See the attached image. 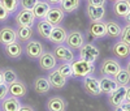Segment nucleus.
I'll use <instances>...</instances> for the list:
<instances>
[{
  "instance_id": "obj_1",
  "label": "nucleus",
  "mask_w": 130,
  "mask_h": 111,
  "mask_svg": "<svg viewBox=\"0 0 130 111\" xmlns=\"http://www.w3.org/2000/svg\"><path fill=\"white\" fill-rule=\"evenodd\" d=\"M70 64H72V73H73V77H77V79H83V77L94 73V71H95L94 63L85 61V60H82V59L73 60Z\"/></svg>"
},
{
  "instance_id": "obj_2",
  "label": "nucleus",
  "mask_w": 130,
  "mask_h": 111,
  "mask_svg": "<svg viewBox=\"0 0 130 111\" xmlns=\"http://www.w3.org/2000/svg\"><path fill=\"white\" fill-rule=\"evenodd\" d=\"M100 55V51L94 43H83V46L79 48V59L89 61V63H95Z\"/></svg>"
},
{
  "instance_id": "obj_3",
  "label": "nucleus",
  "mask_w": 130,
  "mask_h": 111,
  "mask_svg": "<svg viewBox=\"0 0 130 111\" xmlns=\"http://www.w3.org/2000/svg\"><path fill=\"white\" fill-rule=\"evenodd\" d=\"M82 85H83V89L85 92L92 95V97H98L102 94V89H100V84H99V80L96 77L89 75L83 77V81H82Z\"/></svg>"
},
{
  "instance_id": "obj_4",
  "label": "nucleus",
  "mask_w": 130,
  "mask_h": 111,
  "mask_svg": "<svg viewBox=\"0 0 130 111\" xmlns=\"http://www.w3.org/2000/svg\"><path fill=\"white\" fill-rule=\"evenodd\" d=\"M35 22V16L32 10L29 9H21L16 16V24L17 26H25V28H32Z\"/></svg>"
},
{
  "instance_id": "obj_5",
  "label": "nucleus",
  "mask_w": 130,
  "mask_h": 111,
  "mask_svg": "<svg viewBox=\"0 0 130 111\" xmlns=\"http://www.w3.org/2000/svg\"><path fill=\"white\" fill-rule=\"evenodd\" d=\"M53 55H55L56 60L60 61H67V63H72L74 60V54L72 51L70 47H68L67 44H57L53 48Z\"/></svg>"
},
{
  "instance_id": "obj_6",
  "label": "nucleus",
  "mask_w": 130,
  "mask_h": 111,
  "mask_svg": "<svg viewBox=\"0 0 130 111\" xmlns=\"http://www.w3.org/2000/svg\"><path fill=\"white\" fill-rule=\"evenodd\" d=\"M83 43H85V37L81 31L78 30H73L70 31L69 34L67 35V39H65V44H67L68 47L70 48H75V50H78L83 46Z\"/></svg>"
},
{
  "instance_id": "obj_7",
  "label": "nucleus",
  "mask_w": 130,
  "mask_h": 111,
  "mask_svg": "<svg viewBox=\"0 0 130 111\" xmlns=\"http://www.w3.org/2000/svg\"><path fill=\"white\" fill-rule=\"evenodd\" d=\"M120 69H121L120 63H117L115 59H105L102 63V67H100L102 75L103 76H109V77H115Z\"/></svg>"
},
{
  "instance_id": "obj_8",
  "label": "nucleus",
  "mask_w": 130,
  "mask_h": 111,
  "mask_svg": "<svg viewBox=\"0 0 130 111\" xmlns=\"http://www.w3.org/2000/svg\"><path fill=\"white\" fill-rule=\"evenodd\" d=\"M64 17H65V12L60 7H51L44 18L48 22H51L53 26H57L64 21Z\"/></svg>"
},
{
  "instance_id": "obj_9",
  "label": "nucleus",
  "mask_w": 130,
  "mask_h": 111,
  "mask_svg": "<svg viewBox=\"0 0 130 111\" xmlns=\"http://www.w3.org/2000/svg\"><path fill=\"white\" fill-rule=\"evenodd\" d=\"M25 51H26V55L29 59H38L44 52L43 51V44L39 41H31V39L27 42Z\"/></svg>"
},
{
  "instance_id": "obj_10",
  "label": "nucleus",
  "mask_w": 130,
  "mask_h": 111,
  "mask_svg": "<svg viewBox=\"0 0 130 111\" xmlns=\"http://www.w3.org/2000/svg\"><path fill=\"white\" fill-rule=\"evenodd\" d=\"M67 35H68L67 30L64 28H61L60 25H57V26H53L51 34L48 37V41L53 44H56V46L57 44H64L65 39H67Z\"/></svg>"
},
{
  "instance_id": "obj_11",
  "label": "nucleus",
  "mask_w": 130,
  "mask_h": 111,
  "mask_svg": "<svg viewBox=\"0 0 130 111\" xmlns=\"http://www.w3.org/2000/svg\"><path fill=\"white\" fill-rule=\"evenodd\" d=\"M125 94H126V86H118L115 92H112L108 98V102L112 107L121 106L125 102Z\"/></svg>"
},
{
  "instance_id": "obj_12",
  "label": "nucleus",
  "mask_w": 130,
  "mask_h": 111,
  "mask_svg": "<svg viewBox=\"0 0 130 111\" xmlns=\"http://www.w3.org/2000/svg\"><path fill=\"white\" fill-rule=\"evenodd\" d=\"M39 59V67L43 71H51L56 67V58L52 52H43Z\"/></svg>"
},
{
  "instance_id": "obj_13",
  "label": "nucleus",
  "mask_w": 130,
  "mask_h": 111,
  "mask_svg": "<svg viewBox=\"0 0 130 111\" xmlns=\"http://www.w3.org/2000/svg\"><path fill=\"white\" fill-rule=\"evenodd\" d=\"M100 84V89H102V93H105L109 95L112 92H115L116 89L120 86L117 84V81L115 80V77H109V76H103L102 79L99 80Z\"/></svg>"
},
{
  "instance_id": "obj_14",
  "label": "nucleus",
  "mask_w": 130,
  "mask_h": 111,
  "mask_svg": "<svg viewBox=\"0 0 130 111\" xmlns=\"http://www.w3.org/2000/svg\"><path fill=\"white\" fill-rule=\"evenodd\" d=\"M89 31H90V35L92 38H96V39L105 37L107 35L105 22H103V21H92L90 24Z\"/></svg>"
},
{
  "instance_id": "obj_15",
  "label": "nucleus",
  "mask_w": 130,
  "mask_h": 111,
  "mask_svg": "<svg viewBox=\"0 0 130 111\" xmlns=\"http://www.w3.org/2000/svg\"><path fill=\"white\" fill-rule=\"evenodd\" d=\"M17 41V34H16V30L9 28V26H4L0 29V44L3 46H7V44L16 42Z\"/></svg>"
},
{
  "instance_id": "obj_16",
  "label": "nucleus",
  "mask_w": 130,
  "mask_h": 111,
  "mask_svg": "<svg viewBox=\"0 0 130 111\" xmlns=\"http://www.w3.org/2000/svg\"><path fill=\"white\" fill-rule=\"evenodd\" d=\"M4 52L8 58L10 59H20L22 56V52H24V48L21 46V43H18L17 41L16 42H12L4 46Z\"/></svg>"
},
{
  "instance_id": "obj_17",
  "label": "nucleus",
  "mask_w": 130,
  "mask_h": 111,
  "mask_svg": "<svg viewBox=\"0 0 130 111\" xmlns=\"http://www.w3.org/2000/svg\"><path fill=\"white\" fill-rule=\"evenodd\" d=\"M8 89H9V95H12V97H16V98H24L26 97L27 94V88L24 82H21V81H16L13 84H10L8 85Z\"/></svg>"
},
{
  "instance_id": "obj_18",
  "label": "nucleus",
  "mask_w": 130,
  "mask_h": 111,
  "mask_svg": "<svg viewBox=\"0 0 130 111\" xmlns=\"http://www.w3.org/2000/svg\"><path fill=\"white\" fill-rule=\"evenodd\" d=\"M112 52L115 54V56L120 58V59H127L130 56V46L122 41H118L113 44Z\"/></svg>"
},
{
  "instance_id": "obj_19",
  "label": "nucleus",
  "mask_w": 130,
  "mask_h": 111,
  "mask_svg": "<svg viewBox=\"0 0 130 111\" xmlns=\"http://www.w3.org/2000/svg\"><path fill=\"white\" fill-rule=\"evenodd\" d=\"M3 111H18L20 107H21V101L16 97H12V95H7L3 101H2V105H0Z\"/></svg>"
},
{
  "instance_id": "obj_20",
  "label": "nucleus",
  "mask_w": 130,
  "mask_h": 111,
  "mask_svg": "<svg viewBox=\"0 0 130 111\" xmlns=\"http://www.w3.org/2000/svg\"><path fill=\"white\" fill-rule=\"evenodd\" d=\"M46 107H47L48 111H65V108H67V103H65V101L61 97L55 95V97H51L47 101Z\"/></svg>"
},
{
  "instance_id": "obj_21",
  "label": "nucleus",
  "mask_w": 130,
  "mask_h": 111,
  "mask_svg": "<svg viewBox=\"0 0 130 111\" xmlns=\"http://www.w3.org/2000/svg\"><path fill=\"white\" fill-rule=\"evenodd\" d=\"M48 81H50L51 86L55 88V89H62L65 85H67V79H65L64 76H61L57 69L52 71L48 75Z\"/></svg>"
},
{
  "instance_id": "obj_22",
  "label": "nucleus",
  "mask_w": 130,
  "mask_h": 111,
  "mask_svg": "<svg viewBox=\"0 0 130 111\" xmlns=\"http://www.w3.org/2000/svg\"><path fill=\"white\" fill-rule=\"evenodd\" d=\"M105 7H92L87 5V16L90 21H102L103 17L105 16Z\"/></svg>"
},
{
  "instance_id": "obj_23",
  "label": "nucleus",
  "mask_w": 130,
  "mask_h": 111,
  "mask_svg": "<svg viewBox=\"0 0 130 111\" xmlns=\"http://www.w3.org/2000/svg\"><path fill=\"white\" fill-rule=\"evenodd\" d=\"M51 84L47 77H38L34 81V90L38 94H47L51 90Z\"/></svg>"
},
{
  "instance_id": "obj_24",
  "label": "nucleus",
  "mask_w": 130,
  "mask_h": 111,
  "mask_svg": "<svg viewBox=\"0 0 130 111\" xmlns=\"http://www.w3.org/2000/svg\"><path fill=\"white\" fill-rule=\"evenodd\" d=\"M52 29H53V25L51 24V22H48L46 18H42V20L38 22V25H37L38 34H39L42 38H46V39H48Z\"/></svg>"
},
{
  "instance_id": "obj_25",
  "label": "nucleus",
  "mask_w": 130,
  "mask_h": 111,
  "mask_svg": "<svg viewBox=\"0 0 130 111\" xmlns=\"http://www.w3.org/2000/svg\"><path fill=\"white\" fill-rule=\"evenodd\" d=\"M130 10V5L127 4L126 0H117L113 4V12L118 17H125Z\"/></svg>"
},
{
  "instance_id": "obj_26",
  "label": "nucleus",
  "mask_w": 130,
  "mask_h": 111,
  "mask_svg": "<svg viewBox=\"0 0 130 111\" xmlns=\"http://www.w3.org/2000/svg\"><path fill=\"white\" fill-rule=\"evenodd\" d=\"M50 8H51V5L47 3V2H38L37 4H35V7L32 8L31 10H32V13H34V16L37 17V18H44L46 17V15L48 13V10H50Z\"/></svg>"
},
{
  "instance_id": "obj_27",
  "label": "nucleus",
  "mask_w": 130,
  "mask_h": 111,
  "mask_svg": "<svg viewBox=\"0 0 130 111\" xmlns=\"http://www.w3.org/2000/svg\"><path fill=\"white\" fill-rule=\"evenodd\" d=\"M105 29H107V35L111 38H118L121 35V31H122V28L115 21L105 22Z\"/></svg>"
},
{
  "instance_id": "obj_28",
  "label": "nucleus",
  "mask_w": 130,
  "mask_h": 111,
  "mask_svg": "<svg viewBox=\"0 0 130 111\" xmlns=\"http://www.w3.org/2000/svg\"><path fill=\"white\" fill-rule=\"evenodd\" d=\"M16 34H17V39L21 42H29L32 38V31L31 28H25V26H18V29L16 30Z\"/></svg>"
},
{
  "instance_id": "obj_29",
  "label": "nucleus",
  "mask_w": 130,
  "mask_h": 111,
  "mask_svg": "<svg viewBox=\"0 0 130 111\" xmlns=\"http://www.w3.org/2000/svg\"><path fill=\"white\" fill-rule=\"evenodd\" d=\"M79 7V0H61L60 2V8L65 13H72L77 10Z\"/></svg>"
},
{
  "instance_id": "obj_30",
  "label": "nucleus",
  "mask_w": 130,
  "mask_h": 111,
  "mask_svg": "<svg viewBox=\"0 0 130 111\" xmlns=\"http://www.w3.org/2000/svg\"><path fill=\"white\" fill-rule=\"evenodd\" d=\"M115 80L120 86H127L130 82V73L127 72V69H120L118 73L115 76Z\"/></svg>"
},
{
  "instance_id": "obj_31",
  "label": "nucleus",
  "mask_w": 130,
  "mask_h": 111,
  "mask_svg": "<svg viewBox=\"0 0 130 111\" xmlns=\"http://www.w3.org/2000/svg\"><path fill=\"white\" fill-rule=\"evenodd\" d=\"M3 77H4V82L7 85H10V84H13L18 80V76H17L16 71L10 69V68H7V69L3 71Z\"/></svg>"
},
{
  "instance_id": "obj_32",
  "label": "nucleus",
  "mask_w": 130,
  "mask_h": 111,
  "mask_svg": "<svg viewBox=\"0 0 130 111\" xmlns=\"http://www.w3.org/2000/svg\"><path fill=\"white\" fill-rule=\"evenodd\" d=\"M0 3L3 4V7L7 9V12L10 13H14L18 5H20V0H0Z\"/></svg>"
},
{
  "instance_id": "obj_33",
  "label": "nucleus",
  "mask_w": 130,
  "mask_h": 111,
  "mask_svg": "<svg viewBox=\"0 0 130 111\" xmlns=\"http://www.w3.org/2000/svg\"><path fill=\"white\" fill-rule=\"evenodd\" d=\"M57 71L61 76H64L65 79H69V77H73V73H72V64L70 63H67V61H62L59 67H57Z\"/></svg>"
},
{
  "instance_id": "obj_34",
  "label": "nucleus",
  "mask_w": 130,
  "mask_h": 111,
  "mask_svg": "<svg viewBox=\"0 0 130 111\" xmlns=\"http://www.w3.org/2000/svg\"><path fill=\"white\" fill-rule=\"evenodd\" d=\"M120 38H121V41H122V42L127 43L129 46H130V24H127V25L122 29Z\"/></svg>"
},
{
  "instance_id": "obj_35",
  "label": "nucleus",
  "mask_w": 130,
  "mask_h": 111,
  "mask_svg": "<svg viewBox=\"0 0 130 111\" xmlns=\"http://www.w3.org/2000/svg\"><path fill=\"white\" fill-rule=\"evenodd\" d=\"M39 2V0H20V5L22 7V9H29L31 10L35 7V4Z\"/></svg>"
},
{
  "instance_id": "obj_36",
  "label": "nucleus",
  "mask_w": 130,
  "mask_h": 111,
  "mask_svg": "<svg viewBox=\"0 0 130 111\" xmlns=\"http://www.w3.org/2000/svg\"><path fill=\"white\" fill-rule=\"evenodd\" d=\"M9 94V89H8V85L5 82L0 84V101H3V99Z\"/></svg>"
},
{
  "instance_id": "obj_37",
  "label": "nucleus",
  "mask_w": 130,
  "mask_h": 111,
  "mask_svg": "<svg viewBox=\"0 0 130 111\" xmlns=\"http://www.w3.org/2000/svg\"><path fill=\"white\" fill-rule=\"evenodd\" d=\"M107 4V0H89L87 5H92V7H104Z\"/></svg>"
},
{
  "instance_id": "obj_38",
  "label": "nucleus",
  "mask_w": 130,
  "mask_h": 111,
  "mask_svg": "<svg viewBox=\"0 0 130 111\" xmlns=\"http://www.w3.org/2000/svg\"><path fill=\"white\" fill-rule=\"evenodd\" d=\"M9 17V13L7 12V9L3 7V4L0 3V21H5Z\"/></svg>"
},
{
  "instance_id": "obj_39",
  "label": "nucleus",
  "mask_w": 130,
  "mask_h": 111,
  "mask_svg": "<svg viewBox=\"0 0 130 111\" xmlns=\"http://www.w3.org/2000/svg\"><path fill=\"white\" fill-rule=\"evenodd\" d=\"M18 111H35V110L32 108L31 106H29V105H21V107H20Z\"/></svg>"
},
{
  "instance_id": "obj_40",
  "label": "nucleus",
  "mask_w": 130,
  "mask_h": 111,
  "mask_svg": "<svg viewBox=\"0 0 130 111\" xmlns=\"http://www.w3.org/2000/svg\"><path fill=\"white\" fill-rule=\"evenodd\" d=\"M125 102L130 103V85L126 86V94H125Z\"/></svg>"
},
{
  "instance_id": "obj_41",
  "label": "nucleus",
  "mask_w": 130,
  "mask_h": 111,
  "mask_svg": "<svg viewBox=\"0 0 130 111\" xmlns=\"http://www.w3.org/2000/svg\"><path fill=\"white\" fill-rule=\"evenodd\" d=\"M121 106H122V108H124L125 111H130V103H127V102H124Z\"/></svg>"
},
{
  "instance_id": "obj_42",
  "label": "nucleus",
  "mask_w": 130,
  "mask_h": 111,
  "mask_svg": "<svg viewBox=\"0 0 130 111\" xmlns=\"http://www.w3.org/2000/svg\"><path fill=\"white\" fill-rule=\"evenodd\" d=\"M60 2H61V0H47V3H48V4H53V5L60 4Z\"/></svg>"
},
{
  "instance_id": "obj_43",
  "label": "nucleus",
  "mask_w": 130,
  "mask_h": 111,
  "mask_svg": "<svg viewBox=\"0 0 130 111\" xmlns=\"http://www.w3.org/2000/svg\"><path fill=\"white\" fill-rule=\"evenodd\" d=\"M4 82V77H3V71L0 69V84H3Z\"/></svg>"
},
{
  "instance_id": "obj_44",
  "label": "nucleus",
  "mask_w": 130,
  "mask_h": 111,
  "mask_svg": "<svg viewBox=\"0 0 130 111\" xmlns=\"http://www.w3.org/2000/svg\"><path fill=\"white\" fill-rule=\"evenodd\" d=\"M115 110L113 111H125L124 108H122V106H117V107H113Z\"/></svg>"
},
{
  "instance_id": "obj_45",
  "label": "nucleus",
  "mask_w": 130,
  "mask_h": 111,
  "mask_svg": "<svg viewBox=\"0 0 130 111\" xmlns=\"http://www.w3.org/2000/svg\"><path fill=\"white\" fill-rule=\"evenodd\" d=\"M124 18H125V20L127 21V24H130V10H129V13H127V15H126V16H125Z\"/></svg>"
},
{
  "instance_id": "obj_46",
  "label": "nucleus",
  "mask_w": 130,
  "mask_h": 111,
  "mask_svg": "<svg viewBox=\"0 0 130 111\" xmlns=\"http://www.w3.org/2000/svg\"><path fill=\"white\" fill-rule=\"evenodd\" d=\"M126 69H127V72L130 73V60H129V63H127V67H126Z\"/></svg>"
},
{
  "instance_id": "obj_47",
  "label": "nucleus",
  "mask_w": 130,
  "mask_h": 111,
  "mask_svg": "<svg viewBox=\"0 0 130 111\" xmlns=\"http://www.w3.org/2000/svg\"><path fill=\"white\" fill-rule=\"evenodd\" d=\"M126 2H127V4H129V5H130V0H126Z\"/></svg>"
},
{
  "instance_id": "obj_48",
  "label": "nucleus",
  "mask_w": 130,
  "mask_h": 111,
  "mask_svg": "<svg viewBox=\"0 0 130 111\" xmlns=\"http://www.w3.org/2000/svg\"><path fill=\"white\" fill-rule=\"evenodd\" d=\"M112 2H117V0H112Z\"/></svg>"
}]
</instances>
